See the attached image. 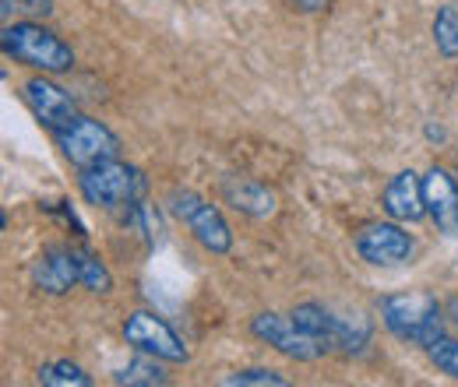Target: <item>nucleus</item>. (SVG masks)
<instances>
[{
    "label": "nucleus",
    "mask_w": 458,
    "mask_h": 387,
    "mask_svg": "<svg viewBox=\"0 0 458 387\" xmlns=\"http://www.w3.org/2000/svg\"><path fill=\"white\" fill-rule=\"evenodd\" d=\"M4 54L39 74H64L74 67V50L39 21H7L0 32Z\"/></svg>",
    "instance_id": "f257e3e1"
},
{
    "label": "nucleus",
    "mask_w": 458,
    "mask_h": 387,
    "mask_svg": "<svg viewBox=\"0 0 458 387\" xmlns=\"http://www.w3.org/2000/svg\"><path fill=\"white\" fill-rule=\"evenodd\" d=\"M445 307L437 303V296L430 292H399V296H385L381 299V321L385 328L405 338V341H416L420 349L445 332Z\"/></svg>",
    "instance_id": "f03ea898"
},
{
    "label": "nucleus",
    "mask_w": 458,
    "mask_h": 387,
    "mask_svg": "<svg viewBox=\"0 0 458 387\" xmlns=\"http://www.w3.org/2000/svg\"><path fill=\"white\" fill-rule=\"evenodd\" d=\"M78 187H81V198L103 212H127L131 205H138L145 198V176L141 169L127 166L120 159H110V163H99V166L81 169L78 176Z\"/></svg>",
    "instance_id": "7ed1b4c3"
},
{
    "label": "nucleus",
    "mask_w": 458,
    "mask_h": 387,
    "mask_svg": "<svg viewBox=\"0 0 458 387\" xmlns=\"http://www.w3.org/2000/svg\"><path fill=\"white\" fill-rule=\"evenodd\" d=\"M293 321L307 334H314L325 352H363V345L370 341L367 317H339L321 303H300L293 310Z\"/></svg>",
    "instance_id": "20e7f679"
},
{
    "label": "nucleus",
    "mask_w": 458,
    "mask_h": 387,
    "mask_svg": "<svg viewBox=\"0 0 458 387\" xmlns=\"http://www.w3.org/2000/svg\"><path fill=\"white\" fill-rule=\"evenodd\" d=\"M54 138H57L60 156L78 169L120 159V138H116L106 123H99V120H92V116H78L71 127H64Z\"/></svg>",
    "instance_id": "39448f33"
},
{
    "label": "nucleus",
    "mask_w": 458,
    "mask_h": 387,
    "mask_svg": "<svg viewBox=\"0 0 458 387\" xmlns=\"http://www.w3.org/2000/svg\"><path fill=\"white\" fill-rule=\"evenodd\" d=\"M166 205H170L173 215L191 229V236L205 250H212V254H229L233 250V229H229V222L201 194H194V190H173L170 198H166Z\"/></svg>",
    "instance_id": "423d86ee"
},
{
    "label": "nucleus",
    "mask_w": 458,
    "mask_h": 387,
    "mask_svg": "<svg viewBox=\"0 0 458 387\" xmlns=\"http://www.w3.org/2000/svg\"><path fill=\"white\" fill-rule=\"evenodd\" d=\"M123 341L134 352H148L163 363H187L191 352L183 345V338L173 332L163 317H156L152 310H134L123 321Z\"/></svg>",
    "instance_id": "0eeeda50"
},
{
    "label": "nucleus",
    "mask_w": 458,
    "mask_h": 387,
    "mask_svg": "<svg viewBox=\"0 0 458 387\" xmlns=\"http://www.w3.org/2000/svg\"><path fill=\"white\" fill-rule=\"evenodd\" d=\"M356 254L374 268H395L409 261L412 236L402 229V222H370L356 232Z\"/></svg>",
    "instance_id": "6e6552de"
},
{
    "label": "nucleus",
    "mask_w": 458,
    "mask_h": 387,
    "mask_svg": "<svg viewBox=\"0 0 458 387\" xmlns=\"http://www.w3.org/2000/svg\"><path fill=\"white\" fill-rule=\"evenodd\" d=\"M250 332L258 334L261 341H268L276 352H283L289 359H300V363H310V359L328 356V352L318 345L314 334H307L293 321V314H289V317H283V314H258V317L250 321Z\"/></svg>",
    "instance_id": "1a4fd4ad"
},
{
    "label": "nucleus",
    "mask_w": 458,
    "mask_h": 387,
    "mask_svg": "<svg viewBox=\"0 0 458 387\" xmlns=\"http://www.w3.org/2000/svg\"><path fill=\"white\" fill-rule=\"evenodd\" d=\"M21 99H25V106L32 110V116L47 127V130H54L60 134L64 127H71L81 113L74 106V99L60 88L57 81H50L47 74H39V78H29L25 85H21Z\"/></svg>",
    "instance_id": "9d476101"
},
{
    "label": "nucleus",
    "mask_w": 458,
    "mask_h": 387,
    "mask_svg": "<svg viewBox=\"0 0 458 387\" xmlns=\"http://www.w3.org/2000/svg\"><path fill=\"white\" fill-rule=\"evenodd\" d=\"M423 205H427V215L437 225V232L458 236V183L448 176V169H427V176H423Z\"/></svg>",
    "instance_id": "9b49d317"
},
{
    "label": "nucleus",
    "mask_w": 458,
    "mask_h": 387,
    "mask_svg": "<svg viewBox=\"0 0 458 387\" xmlns=\"http://www.w3.org/2000/svg\"><path fill=\"white\" fill-rule=\"evenodd\" d=\"M32 282L39 292L64 296L71 292V285H81V268H78V250L71 247H54L47 250L36 265H32Z\"/></svg>",
    "instance_id": "f8f14e48"
},
{
    "label": "nucleus",
    "mask_w": 458,
    "mask_h": 387,
    "mask_svg": "<svg viewBox=\"0 0 458 387\" xmlns=\"http://www.w3.org/2000/svg\"><path fill=\"white\" fill-rule=\"evenodd\" d=\"M381 208L385 215L395 222H420L427 215V205H423V180L412 172V169H402L388 180L385 194H381Z\"/></svg>",
    "instance_id": "ddd939ff"
},
{
    "label": "nucleus",
    "mask_w": 458,
    "mask_h": 387,
    "mask_svg": "<svg viewBox=\"0 0 458 387\" xmlns=\"http://www.w3.org/2000/svg\"><path fill=\"white\" fill-rule=\"evenodd\" d=\"M223 201L233 205L236 212L250 215V219H268L276 212V194L265 183L247 180V176H226L223 180Z\"/></svg>",
    "instance_id": "4468645a"
},
{
    "label": "nucleus",
    "mask_w": 458,
    "mask_h": 387,
    "mask_svg": "<svg viewBox=\"0 0 458 387\" xmlns=\"http://www.w3.org/2000/svg\"><path fill=\"white\" fill-rule=\"evenodd\" d=\"M163 359L148 356V352H138V359H131L120 374L114 377V384H127V387H156L166 384V370L159 366Z\"/></svg>",
    "instance_id": "2eb2a0df"
},
{
    "label": "nucleus",
    "mask_w": 458,
    "mask_h": 387,
    "mask_svg": "<svg viewBox=\"0 0 458 387\" xmlns=\"http://www.w3.org/2000/svg\"><path fill=\"white\" fill-rule=\"evenodd\" d=\"M434 46L445 60H458V11L452 4L434 14Z\"/></svg>",
    "instance_id": "dca6fc26"
},
{
    "label": "nucleus",
    "mask_w": 458,
    "mask_h": 387,
    "mask_svg": "<svg viewBox=\"0 0 458 387\" xmlns=\"http://www.w3.org/2000/svg\"><path fill=\"white\" fill-rule=\"evenodd\" d=\"M39 384H47V387H89L92 384V377H89L78 363H71V359H57V363H47V366L39 370Z\"/></svg>",
    "instance_id": "f3484780"
},
{
    "label": "nucleus",
    "mask_w": 458,
    "mask_h": 387,
    "mask_svg": "<svg viewBox=\"0 0 458 387\" xmlns=\"http://www.w3.org/2000/svg\"><path fill=\"white\" fill-rule=\"evenodd\" d=\"M423 352L430 356V363H434L441 374H448L452 381H458V338H452L448 332H441L437 338H430V341L423 345Z\"/></svg>",
    "instance_id": "a211bd4d"
},
{
    "label": "nucleus",
    "mask_w": 458,
    "mask_h": 387,
    "mask_svg": "<svg viewBox=\"0 0 458 387\" xmlns=\"http://www.w3.org/2000/svg\"><path fill=\"white\" fill-rule=\"evenodd\" d=\"M78 268H81V285L89 289V292H110L114 289V275H110V268L103 265V257H96V254H89V250H78Z\"/></svg>",
    "instance_id": "6ab92c4d"
},
{
    "label": "nucleus",
    "mask_w": 458,
    "mask_h": 387,
    "mask_svg": "<svg viewBox=\"0 0 458 387\" xmlns=\"http://www.w3.org/2000/svg\"><path fill=\"white\" fill-rule=\"evenodd\" d=\"M226 387H286L289 381L279 370H268V366H250V370H236L223 377Z\"/></svg>",
    "instance_id": "aec40b11"
},
{
    "label": "nucleus",
    "mask_w": 458,
    "mask_h": 387,
    "mask_svg": "<svg viewBox=\"0 0 458 387\" xmlns=\"http://www.w3.org/2000/svg\"><path fill=\"white\" fill-rule=\"evenodd\" d=\"M0 11L4 21H11V14H25V21H32L39 14H50V0H0Z\"/></svg>",
    "instance_id": "412c9836"
},
{
    "label": "nucleus",
    "mask_w": 458,
    "mask_h": 387,
    "mask_svg": "<svg viewBox=\"0 0 458 387\" xmlns=\"http://www.w3.org/2000/svg\"><path fill=\"white\" fill-rule=\"evenodd\" d=\"M303 11H318V7H325V0H296Z\"/></svg>",
    "instance_id": "4be33fe9"
},
{
    "label": "nucleus",
    "mask_w": 458,
    "mask_h": 387,
    "mask_svg": "<svg viewBox=\"0 0 458 387\" xmlns=\"http://www.w3.org/2000/svg\"><path fill=\"white\" fill-rule=\"evenodd\" d=\"M445 310H448V317H452V324H455V332H458V299H452Z\"/></svg>",
    "instance_id": "5701e85b"
},
{
    "label": "nucleus",
    "mask_w": 458,
    "mask_h": 387,
    "mask_svg": "<svg viewBox=\"0 0 458 387\" xmlns=\"http://www.w3.org/2000/svg\"><path fill=\"white\" fill-rule=\"evenodd\" d=\"M427 138H437V141H445V130H441V127H427Z\"/></svg>",
    "instance_id": "b1692460"
}]
</instances>
